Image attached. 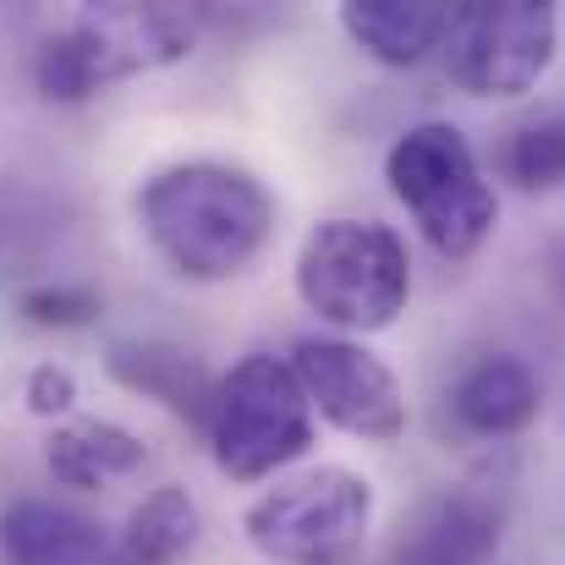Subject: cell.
<instances>
[{
	"label": "cell",
	"instance_id": "obj_1",
	"mask_svg": "<svg viewBox=\"0 0 565 565\" xmlns=\"http://www.w3.org/2000/svg\"><path fill=\"white\" fill-rule=\"evenodd\" d=\"M149 247L198 286L242 275L275 236L269 188L231 160H177L138 188Z\"/></svg>",
	"mask_w": 565,
	"mask_h": 565
},
{
	"label": "cell",
	"instance_id": "obj_2",
	"mask_svg": "<svg viewBox=\"0 0 565 565\" xmlns=\"http://www.w3.org/2000/svg\"><path fill=\"white\" fill-rule=\"evenodd\" d=\"M297 297L347 341L390 330L412 297V253L384 220H319L297 247Z\"/></svg>",
	"mask_w": 565,
	"mask_h": 565
},
{
	"label": "cell",
	"instance_id": "obj_3",
	"mask_svg": "<svg viewBox=\"0 0 565 565\" xmlns=\"http://www.w3.org/2000/svg\"><path fill=\"white\" fill-rule=\"evenodd\" d=\"M198 44V17L182 6H94L33 55V83L55 105H83L110 83L171 66Z\"/></svg>",
	"mask_w": 565,
	"mask_h": 565
},
{
	"label": "cell",
	"instance_id": "obj_4",
	"mask_svg": "<svg viewBox=\"0 0 565 565\" xmlns=\"http://www.w3.org/2000/svg\"><path fill=\"white\" fill-rule=\"evenodd\" d=\"M384 182L395 203L412 214L417 236L439 258H472L500 220V198L489 188L472 143L450 121H417L406 127L384 154Z\"/></svg>",
	"mask_w": 565,
	"mask_h": 565
},
{
	"label": "cell",
	"instance_id": "obj_5",
	"mask_svg": "<svg viewBox=\"0 0 565 565\" xmlns=\"http://www.w3.org/2000/svg\"><path fill=\"white\" fill-rule=\"evenodd\" d=\"M203 439L231 483H264L302 461L313 445V401L291 358L247 352L231 374H220Z\"/></svg>",
	"mask_w": 565,
	"mask_h": 565
},
{
	"label": "cell",
	"instance_id": "obj_6",
	"mask_svg": "<svg viewBox=\"0 0 565 565\" xmlns=\"http://www.w3.org/2000/svg\"><path fill=\"white\" fill-rule=\"evenodd\" d=\"M374 483L352 467L280 478L242 511L247 544L275 565H352L374 533Z\"/></svg>",
	"mask_w": 565,
	"mask_h": 565
},
{
	"label": "cell",
	"instance_id": "obj_7",
	"mask_svg": "<svg viewBox=\"0 0 565 565\" xmlns=\"http://www.w3.org/2000/svg\"><path fill=\"white\" fill-rule=\"evenodd\" d=\"M561 50V17L544 0H467L450 6L445 77L472 99H522L544 83Z\"/></svg>",
	"mask_w": 565,
	"mask_h": 565
},
{
	"label": "cell",
	"instance_id": "obj_8",
	"mask_svg": "<svg viewBox=\"0 0 565 565\" xmlns=\"http://www.w3.org/2000/svg\"><path fill=\"white\" fill-rule=\"evenodd\" d=\"M291 369L302 379L313 417H324L330 428L369 439V445H395L406 434V390L395 369L374 358L363 341L347 335H302L291 347Z\"/></svg>",
	"mask_w": 565,
	"mask_h": 565
},
{
	"label": "cell",
	"instance_id": "obj_9",
	"mask_svg": "<svg viewBox=\"0 0 565 565\" xmlns=\"http://www.w3.org/2000/svg\"><path fill=\"white\" fill-rule=\"evenodd\" d=\"M505 533V489L478 478L434 494L406 527L395 565H489Z\"/></svg>",
	"mask_w": 565,
	"mask_h": 565
},
{
	"label": "cell",
	"instance_id": "obj_10",
	"mask_svg": "<svg viewBox=\"0 0 565 565\" xmlns=\"http://www.w3.org/2000/svg\"><path fill=\"white\" fill-rule=\"evenodd\" d=\"M544 384L516 352H489L450 384V417L472 439H511L539 417Z\"/></svg>",
	"mask_w": 565,
	"mask_h": 565
},
{
	"label": "cell",
	"instance_id": "obj_11",
	"mask_svg": "<svg viewBox=\"0 0 565 565\" xmlns=\"http://www.w3.org/2000/svg\"><path fill=\"white\" fill-rule=\"evenodd\" d=\"M6 565H110V533L61 500H11L0 511Z\"/></svg>",
	"mask_w": 565,
	"mask_h": 565
},
{
	"label": "cell",
	"instance_id": "obj_12",
	"mask_svg": "<svg viewBox=\"0 0 565 565\" xmlns=\"http://www.w3.org/2000/svg\"><path fill=\"white\" fill-rule=\"evenodd\" d=\"M341 28L379 66H423L428 55L445 50L450 6H439V0H347Z\"/></svg>",
	"mask_w": 565,
	"mask_h": 565
},
{
	"label": "cell",
	"instance_id": "obj_13",
	"mask_svg": "<svg viewBox=\"0 0 565 565\" xmlns=\"http://www.w3.org/2000/svg\"><path fill=\"white\" fill-rule=\"evenodd\" d=\"M105 363H110V374L121 379L127 390L160 401L171 417H182L192 428L209 423L220 379L209 374L203 358H192L188 347H171V341H116Z\"/></svg>",
	"mask_w": 565,
	"mask_h": 565
},
{
	"label": "cell",
	"instance_id": "obj_14",
	"mask_svg": "<svg viewBox=\"0 0 565 565\" xmlns=\"http://www.w3.org/2000/svg\"><path fill=\"white\" fill-rule=\"evenodd\" d=\"M44 467L66 489H105L149 467V445L110 417H66L44 439Z\"/></svg>",
	"mask_w": 565,
	"mask_h": 565
},
{
	"label": "cell",
	"instance_id": "obj_15",
	"mask_svg": "<svg viewBox=\"0 0 565 565\" xmlns=\"http://www.w3.org/2000/svg\"><path fill=\"white\" fill-rule=\"evenodd\" d=\"M198 500L182 483H160L143 505H132L121 533H110V565H182L198 550Z\"/></svg>",
	"mask_w": 565,
	"mask_h": 565
},
{
	"label": "cell",
	"instance_id": "obj_16",
	"mask_svg": "<svg viewBox=\"0 0 565 565\" xmlns=\"http://www.w3.org/2000/svg\"><path fill=\"white\" fill-rule=\"evenodd\" d=\"M500 166H505V182H516L522 192L565 188V110L516 127V132L505 138Z\"/></svg>",
	"mask_w": 565,
	"mask_h": 565
},
{
	"label": "cell",
	"instance_id": "obj_17",
	"mask_svg": "<svg viewBox=\"0 0 565 565\" xmlns=\"http://www.w3.org/2000/svg\"><path fill=\"white\" fill-rule=\"evenodd\" d=\"M17 308H22V319H33L44 330H83V324L99 319V291H88V286H33V291L17 297Z\"/></svg>",
	"mask_w": 565,
	"mask_h": 565
},
{
	"label": "cell",
	"instance_id": "obj_18",
	"mask_svg": "<svg viewBox=\"0 0 565 565\" xmlns=\"http://www.w3.org/2000/svg\"><path fill=\"white\" fill-rule=\"evenodd\" d=\"M22 401H28L33 417H72V406H77V379H72V369L39 363V369L28 374V384H22Z\"/></svg>",
	"mask_w": 565,
	"mask_h": 565
}]
</instances>
